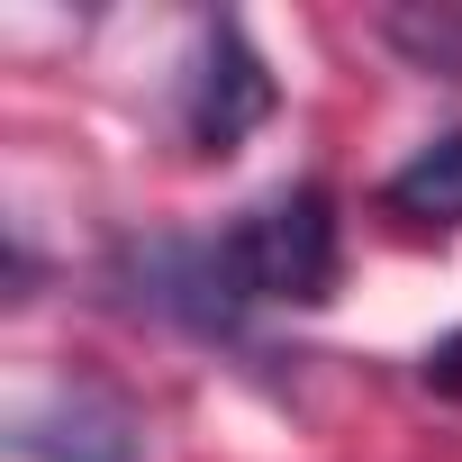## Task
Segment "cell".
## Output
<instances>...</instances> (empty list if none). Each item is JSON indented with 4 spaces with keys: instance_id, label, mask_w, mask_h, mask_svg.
<instances>
[{
    "instance_id": "obj_1",
    "label": "cell",
    "mask_w": 462,
    "mask_h": 462,
    "mask_svg": "<svg viewBox=\"0 0 462 462\" xmlns=\"http://www.w3.org/2000/svg\"><path fill=\"white\" fill-rule=\"evenodd\" d=\"M226 291L236 309H318L345 273V226H336V190L327 181H291L263 208H245L217 236Z\"/></svg>"
},
{
    "instance_id": "obj_4",
    "label": "cell",
    "mask_w": 462,
    "mask_h": 462,
    "mask_svg": "<svg viewBox=\"0 0 462 462\" xmlns=\"http://www.w3.org/2000/svg\"><path fill=\"white\" fill-rule=\"evenodd\" d=\"M390 208L399 217H435V226H462V127L417 145L399 172H390Z\"/></svg>"
},
{
    "instance_id": "obj_2",
    "label": "cell",
    "mask_w": 462,
    "mask_h": 462,
    "mask_svg": "<svg viewBox=\"0 0 462 462\" xmlns=\"http://www.w3.org/2000/svg\"><path fill=\"white\" fill-rule=\"evenodd\" d=\"M263 118H273V73H263V55L245 46L236 19H217L199 37L190 73H181V136L199 154H236Z\"/></svg>"
},
{
    "instance_id": "obj_5",
    "label": "cell",
    "mask_w": 462,
    "mask_h": 462,
    "mask_svg": "<svg viewBox=\"0 0 462 462\" xmlns=\"http://www.w3.org/2000/svg\"><path fill=\"white\" fill-rule=\"evenodd\" d=\"M426 381H435V390H453V399H462V336H453V345H435V354H426Z\"/></svg>"
},
{
    "instance_id": "obj_3",
    "label": "cell",
    "mask_w": 462,
    "mask_h": 462,
    "mask_svg": "<svg viewBox=\"0 0 462 462\" xmlns=\"http://www.w3.org/2000/svg\"><path fill=\"white\" fill-rule=\"evenodd\" d=\"M19 462H136V417L109 399V390H55L46 408H28L10 426Z\"/></svg>"
}]
</instances>
